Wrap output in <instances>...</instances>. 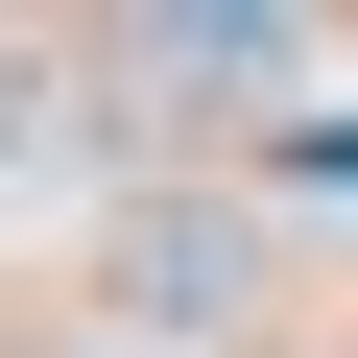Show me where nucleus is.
Segmentation results:
<instances>
[{
	"mask_svg": "<svg viewBox=\"0 0 358 358\" xmlns=\"http://www.w3.org/2000/svg\"><path fill=\"white\" fill-rule=\"evenodd\" d=\"M120 310H143V334H239V310H263V239L192 215V192H143V215H120Z\"/></svg>",
	"mask_w": 358,
	"mask_h": 358,
	"instance_id": "f03ea898",
	"label": "nucleus"
},
{
	"mask_svg": "<svg viewBox=\"0 0 358 358\" xmlns=\"http://www.w3.org/2000/svg\"><path fill=\"white\" fill-rule=\"evenodd\" d=\"M24 167H72V72H48V48H0V192H24Z\"/></svg>",
	"mask_w": 358,
	"mask_h": 358,
	"instance_id": "7ed1b4c3",
	"label": "nucleus"
},
{
	"mask_svg": "<svg viewBox=\"0 0 358 358\" xmlns=\"http://www.w3.org/2000/svg\"><path fill=\"white\" fill-rule=\"evenodd\" d=\"M120 72H143V96H215V120H263V96L310 72V0H120Z\"/></svg>",
	"mask_w": 358,
	"mask_h": 358,
	"instance_id": "f257e3e1",
	"label": "nucleus"
},
{
	"mask_svg": "<svg viewBox=\"0 0 358 358\" xmlns=\"http://www.w3.org/2000/svg\"><path fill=\"white\" fill-rule=\"evenodd\" d=\"M263 167L287 192H358V120H263Z\"/></svg>",
	"mask_w": 358,
	"mask_h": 358,
	"instance_id": "20e7f679",
	"label": "nucleus"
}]
</instances>
